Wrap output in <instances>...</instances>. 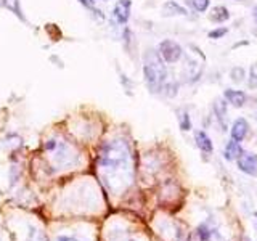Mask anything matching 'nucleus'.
I'll list each match as a JSON object with an SVG mask.
<instances>
[{
  "mask_svg": "<svg viewBox=\"0 0 257 241\" xmlns=\"http://www.w3.org/2000/svg\"><path fill=\"white\" fill-rule=\"evenodd\" d=\"M131 150L122 140L108 142L98 156V167L103 172V182L109 191H122L132 179Z\"/></svg>",
  "mask_w": 257,
  "mask_h": 241,
  "instance_id": "obj_1",
  "label": "nucleus"
},
{
  "mask_svg": "<svg viewBox=\"0 0 257 241\" xmlns=\"http://www.w3.org/2000/svg\"><path fill=\"white\" fill-rule=\"evenodd\" d=\"M143 76H145V82H147L148 88L156 93L161 88L164 87L166 77H167V71H166V64L163 58L159 56L158 52L155 50H147L143 56Z\"/></svg>",
  "mask_w": 257,
  "mask_h": 241,
  "instance_id": "obj_2",
  "label": "nucleus"
},
{
  "mask_svg": "<svg viewBox=\"0 0 257 241\" xmlns=\"http://www.w3.org/2000/svg\"><path fill=\"white\" fill-rule=\"evenodd\" d=\"M45 150L52 153L53 159H55V164L58 166L60 169L71 167V166L77 164V155L68 143L56 142V140H48L45 143Z\"/></svg>",
  "mask_w": 257,
  "mask_h": 241,
  "instance_id": "obj_3",
  "label": "nucleus"
},
{
  "mask_svg": "<svg viewBox=\"0 0 257 241\" xmlns=\"http://www.w3.org/2000/svg\"><path fill=\"white\" fill-rule=\"evenodd\" d=\"M158 53L159 56L163 58L164 63H169V64H174L177 63L183 55V50L182 47L174 42V40H163V42L159 44V48H158Z\"/></svg>",
  "mask_w": 257,
  "mask_h": 241,
  "instance_id": "obj_4",
  "label": "nucleus"
},
{
  "mask_svg": "<svg viewBox=\"0 0 257 241\" xmlns=\"http://www.w3.org/2000/svg\"><path fill=\"white\" fill-rule=\"evenodd\" d=\"M195 241H227L211 222H203L195 231Z\"/></svg>",
  "mask_w": 257,
  "mask_h": 241,
  "instance_id": "obj_5",
  "label": "nucleus"
},
{
  "mask_svg": "<svg viewBox=\"0 0 257 241\" xmlns=\"http://www.w3.org/2000/svg\"><path fill=\"white\" fill-rule=\"evenodd\" d=\"M238 167L241 172L247 175H255L257 174V156L252 153H243L238 158Z\"/></svg>",
  "mask_w": 257,
  "mask_h": 241,
  "instance_id": "obj_6",
  "label": "nucleus"
},
{
  "mask_svg": "<svg viewBox=\"0 0 257 241\" xmlns=\"http://www.w3.org/2000/svg\"><path fill=\"white\" fill-rule=\"evenodd\" d=\"M131 8L132 2L131 0H117L114 5V10H112V16L116 18L119 24H125L131 18Z\"/></svg>",
  "mask_w": 257,
  "mask_h": 241,
  "instance_id": "obj_7",
  "label": "nucleus"
},
{
  "mask_svg": "<svg viewBox=\"0 0 257 241\" xmlns=\"http://www.w3.org/2000/svg\"><path fill=\"white\" fill-rule=\"evenodd\" d=\"M249 132V124H247V120L243 119V117H239L236 119L235 123H233L231 126V140H235V142H243L246 139V135Z\"/></svg>",
  "mask_w": 257,
  "mask_h": 241,
  "instance_id": "obj_8",
  "label": "nucleus"
},
{
  "mask_svg": "<svg viewBox=\"0 0 257 241\" xmlns=\"http://www.w3.org/2000/svg\"><path fill=\"white\" fill-rule=\"evenodd\" d=\"M223 96H225V101L233 104L235 108H241V106H244V103L247 100V96L244 92H241V90H231V88H228V90H225L223 92Z\"/></svg>",
  "mask_w": 257,
  "mask_h": 241,
  "instance_id": "obj_9",
  "label": "nucleus"
},
{
  "mask_svg": "<svg viewBox=\"0 0 257 241\" xmlns=\"http://www.w3.org/2000/svg\"><path fill=\"white\" fill-rule=\"evenodd\" d=\"M195 139H196V145H198V148L203 151V153H212V150H214V147H212V142H211V139H209V135L206 134V132H203V131H198L196 134H195Z\"/></svg>",
  "mask_w": 257,
  "mask_h": 241,
  "instance_id": "obj_10",
  "label": "nucleus"
},
{
  "mask_svg": "<svg viewBox=\"0 0 257 241\" xmlns=\"http://www.w3.org/2000/svg\"><path fill=\"white\" fill-rule=\"evenodd\" d=\"M243 148L239 147V143L238 142H235V140H230L228 143H227V147H225V159L227 161H235V159H238L241 155H243Z\"/></svg>",
  "mask_w": 257,
  "mask_h": 241,
  "instance_id": "obj_11",
  "label": "nucleus"
},
{
  "mask_svg": "<svg viewBox=\"0 0 257 241\" xmlns=\"http://www.w3.org/2000/svg\"><path fill=\"white\" fill-rule=\"evenodd\" d=\"M163 12L167 16H172V15H187V10H185V8L182 5H179L177 2H172V0H169V2H166L163 5Z\"/></svg>",
  "mask_w": 257,
  "mask_h": 241,
  "instance_id": "obj_12",
  "label": "nucleus"
},
{
  "mask_svg": "<svg viewBox=\"0 0 257 241\" xmlns=\"http://www.w3.org/2000/svg\"><path fill=\"white\" fill-rule=\"evenodd\" d=\"M230 18V13L228 10L225 7H214L212 8V12H211V20L214 23H223V21H227Z\"/></svg>",
  "mask_w": 257,
  "mask_h": 241,
  "instance_id": "obj_13",
  "label": "nucleus"
},
{
  "mask_svg": "<svg viewBox=\"0 0 257 241\" xmlns=\"http://www.w3.org/2000/svg\"><path fill=\"white\" fill-rule=\"evenodd\" d=\"M214 111L217 119L222 123V127H225V120H227V101L225 100H217L214 104Z\"/></svg>",
  "mask_w": 257,
  "mask_h": 241,
  "instance_id": "obj_14",
  "label": "nucleus"
},
{
  "mask_svg": "<svg viewBox=\"0 0 257 241\" xmlns=\"http://www.w3.org/2000/svg\"><path fill=\"white\" fill-rule=\"evenodd\" d=\"M187 4L196 12H206L209 8V0H187Z\"/></svg>",
  "mask_w": 257,
  "mask_h": 241,
  "instance_id": "obj_15",
  "label": "nucleus"
},
{
  "mask_svg": "<svg viewBox=\"0 0 257 241\" xmlns=\"http://www.w3.org/2000/svg\"><path fill=\"white\" fill-rule=\"evenodd\" d=\"M179 124H180V129L182 131H190L191 129V123H190V116H188V112H185L182 111L180 112V116H179Z\"/></svg>",
  "mask_w": 257,
  "mask_h": 241,
  "instance_id": "obj_16",
  "label": "nucleus"
},
{
  "mask_svg": "<svg viewBox=\"0 0 257 241\" xmlns=\"http://www.w3.org/2000/svg\"><path fill=\"white\" fill-rule=\"evenodd\" d=\"M249 88H257V61L249 69Z\"/></svg>",
  "mask_w": 257,
  "mask_h": 241,
  "instance_id": "obj_17",
  "label": "nucleus"
},
{
  "mask_svg": "<svg viewBox=\"0 0 257 241\" xmlns=\"http://www.w3.org/2000/svg\"><path fill=\"white\" fill-rule=\"evenodd\" d=\"M79 4H82V5L87 8V10H90V12H93L95 15H98V16H101V18H103L101 12L95 7V0H79Z\"/></svg>",
  "mask_w": 257,
  "mask_h": 241,
  "instance_id": "obj_18",
  "label": "nucleus"
},
{
  "mask_svg": "<svg viewBox=\"0 0 257 241\" xmlns=\"http://www.w3.org/2000/svg\"><path fill=\"white\" fill-rule=\"evenodd\" d=\"M230 77L235 80V82H241L243 80V77H244V69L243 68H233L231 71H230Z\"/></svg>",
  "mask_w": 257,
  "mask_h": 241,
  "instance_id": "obj_19",
  "label": "nucleus"
},
{
  "mask_svg": "<svg viewBox=\"0 0 257 241\" xmlns=\"http://www.w3.org/2000/svg\"><path fill=\"white\" fill-rule=\"evenodd\" d=\"M225 34H227V29H225V28H217V29L209 32V37H211V39H220Z\"/></svg>",
  "mask_w": 257,
  "mask_h": 241,
  "instance_id": "obj_20",
  "label": "nucleus"
},
{
  "mask_svg": "<svg viewBox=\"0 0 257 241\" xmlns=\"http://www.w3.org/2000/svg\"><path fill=\"white\" fill-rule=\"evenodd\" d=\"M5 4H7V7H8V8H10V10H13L16 15L21 16L20 8H18V0H5Z\"/></svg>",
  "mask_w": 257,
  "mask_h": 241,
  "instance_id": "obj_21",
  "label": "nucleus"
},
{
  "mask_svg": "<svg viewBox=\"0 0 257 241\" xmlns=\"http://www.w3.org/2000/svg\"><path fill=\"white\" fill-rule=\"evenodd\" d=\"M55 241H82V239H79L77 236H68V235H60V236H56Z\"/></svg>",
  "mask_w": 257,
  "mask_h": 241,
  "instance_id": "obj_22",
  "label": "nucleus"
},
{
  "mask_svg": "<svg viewBox=\"0 0 257 241\" xmlns=\"http://www.w3.org/2000/svg\"><path fill=\"white\" fill-rule=\"evenodd\" d=\"M112 241H137L135 238H128V236H124V235H119V238H112Z\"/></svg>",
  "mask_w": 257,
  "mask_h": 241,
  "instance_id": "obj_23",
  "label": "nucleus"
},
{
  "mask_svg": "<svg viewBox=\"0 0 257 241\" xmlns=\"http://www.w3.org/2000/svg\"><path fill=\"white\" fill-rule=\"evenodd\" d=\"M254 18L257 20V7H254Z\"/></svg>",
  "mask_w": 257,
  "mask_h": 241,
  "instance_id": "obj_24",
  "label": "nucleus"
},
{
  "mask_svg": "<svg viewBox=\"0 0 257 241\" xmlns=\"http://www.w3.org/2000/svg\"><path fill=\"white\" fill-rule=\"evenodd\" d=\"M255 219H257V212H255Z\"/></svg>",
  "mask_w": 257,
  "mask_h": 241,
  "instance_id": "obj_25",
  "label": "nucleus"
}]
</instances>
